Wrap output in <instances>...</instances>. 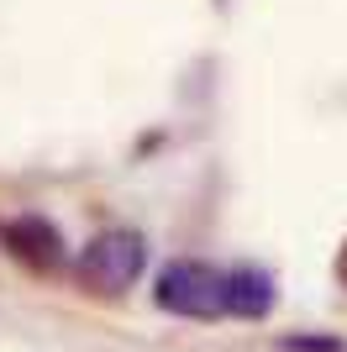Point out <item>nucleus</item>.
Listing matches in <instances>:
<instances>
[{"label":"nucleus","instance_id":"obj_5","mask_svg":"<svg viewBox=\"0 0 347 352\" xmlns=\"http://www.w3.org/2000/svg\"><path fill=\"white\" fill-rule=\"evenodd\" d=\"M284 347L289 352H342V342L337 337H289Z\"/></svg>","mask_w":347,"mask_h":352},{"label":"nucleus","instance_id":"obj_3","mask_svg":"<svg viewBox=\"0 0 347 352\" xmlns=\"http://www.w3.org/2000/svg\"><path fill=\"white\" fill-rule=\"evenodd\" d=\"M0 236H6V248H11V258H21L27 268H58L63 263V236L48 226L43 216H21V221H6L0 226Z\"/></svg>","mask_w":347,"mask_h":352},{"label":"nucleus","instance_id":"obj_4","mask_svg":"<svg viewBox=\"0 0 347 352\" xmlns=\"http://www.w3.org/2000/svg\"><path fill=\"white\" fill-rule=\"evenodd\" d=\"M274 310V279L263 268H227V316L258 321Z\"/></svg>","mask_w":347,"mask_h":352},{"label":"nucleus","instance_id":"obj_6","mask_svg":"<svg viewBox=\"0 0 347 352\" xmlns=\"http://www.w3.org/2000/svg\"><path fill=\"white\" fill-rule=\"evenodd\" d=\"M337 279L347 284V248H342V258H337Z\"/></svg>","mask_w":347,"mask_h":352},{"label":"nucleus","instance_id":"obj_2","mask_svg":"<svg viewBox=\"0 0 347 352\" xmlns=\"http://www.w3.org/2000/svg\"><path fill=\"white\" fill-rule=\"evenodd\" d=\"M143 263H147L143 232H132V226H111V232H101L85 252H79V284L95 289V294H121V289L137 284Z\"/></svg>","mask_w":347,"mask_h":352},{"label":"nucleus","instance_id":"obj_1","mask_svg":"<svg viewBox=\"0 0 347 352\" xmlns=\"http://www.w3.org/2000/svg\"><path fill=\"white\" fill-rule=\"evenodd\" d=\"M153 300L169 316H185V321H216V316H227V268L179 258V263H169L158 274Z\"/></svg>","mask_w":347,"mask_h":352}]
</instances>
